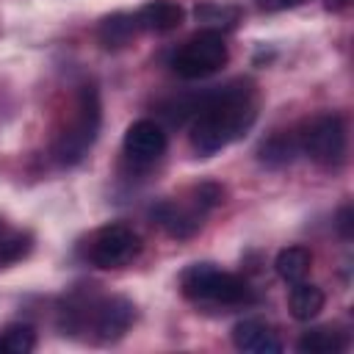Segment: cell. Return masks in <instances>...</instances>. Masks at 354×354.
I'll list each match as a JSON object with an SVG mask.
<instances>
[{
	"instance_id": "1",
	"label": "cell",
	"mask_w": 354,
	"mask_h": 354,
	"mask_svg": "<svg viewBox=\"0 0 354 354\" xmlns=\"http://www.w3.org/2000/svg\"><path fill=\"white\" fill-rule=\"evenodd\" d=\"M191 147L199 155H216L241 136L257 119V94L249 80H235L230 86L205 91L196 97L191 116Z\"/></svg>"
},
{
	"instance_id": "2",
	"label": "cell",
	"mask_w": 354,
	"mask_h": 354,
	"mask_svg": "<svg viewBox=\"0 0 354 354\" xmlns=\"http://www.w3.org/2000/svg\"><path fill=\"white\" fill-rule=\"evenodd\" d=\"M136 318V307L124 296H94V293H75L61 307V329L64 335L88 332L97 343L119 340Z\"/></svg>"
},
{
	"instance_id": "3",
	"label": "cell",
	"mask_w": 354,
	"mask_h": 354,
	"mask_svg": "<svg viewBox=\"0 0 354 354\" xmlns=\"http://www.w3.org/2000/svg\"><path fill=\"white\" fill-rule=\"evenodd\" d=\"M100 124H102L100 91L91 83H83L75 94L69 116L64 119V124L58 127V133L53 138V160L58 166L80 163L88 155V149L94 147V141L100 136Z\"/></svg>"
},
{
	"instance_id": "4",
	"label": "cell",
	"mask_w": 354,
	"mask_h": 354,
	"mask_svg": "<svg viewBox=\"0 0 354 354\" xmlns=\"http://www.w3.org/2000/svg\"><path fill=\"white\" fill-rule=\"evenodd\" d=\"M180 290L194 304L210 307H249L257 301V293L238 274L221 271L213 263H194L180 274Z\"/></svg>"
},
{
	"instance_id": "5",
	"label": "cell",
	"mask_w": 354,
	"mask_h": 354,
	"mask_svg": "<svg viewBox=\"0 0 354 354\" xmlns=\"http://www.w3.org/2000/svg\"><path fill=\"white\" fill-rule=\"evenodd\" d=\"M299 152L318 166H337L346 158V124L337 113H318L296 133Z\"/></svg>"
},
{
	"instance_id": "6",
	"label": "cell",
	"mask_w": 354,
	"mask_h": 354,
	"mask_svg": "<svg viewBox=\"0 0 354 354\" xmlns=\"http://www.w3.org/2000/svg\"><path fill=\"white\" fill-rule=\"evenodd\" d=\"M83 254L97 268H124L141 254V235L127 224H105L88 235Z\"/></svg>"
},
{
	"instance_id": "7",
	"label": "cell",
	"mask_w": 354,
	"mask_h": 354,
	"mask_svg": "<svg viewBox=\"0 0 354 354\" xmlns=\"http://www.w3.org/2000/svg\"><path fill=\"white\" fill-rule=\"evenodd\" d=\"M224 64H227V44H224L221 33H216V30H199L171 58L174 75H180L185 80L207 77V75L218 72Z\"/></svg>"
},
{
	"instance_id": "8",
	"label": "cell",
	"mask_w": 354,
	"mask_h": 354,
	"mask_svg": "<svg viewBox=\"0 0 354 354\" xmlns=\"http://www.w3.org/2000/svg\"><path fill=\"white\" fill-rule=\"evenodd\" d=\"M166 130L155 119H136L124 133V155L133 163H155L166 152Z\"/></svg>"
},
{
	"instance_id": "9",
	"label": "cell",
	"mask_w": 354,
	"mask_h": 354,
	"mask_svg": "<svg viewBox=\"0 0 354 354\" xmlns=\"http://www.w3.org/2000/svg\"><path fill=\"white\" fill-rule=\"evenodd\" d=\"M205 216H207V210L196 202L194 194H191L188 202H160V205L152 207V218L171 238H191L202 227V218Z\"/></svg>"
},
{
	"instance_id": "10",
	"label": "cell",
	"mask_w": 354,
	"mask_h": 354,
	"mask_svg": "<svg viewBox=\"0 0 354 354\" xmlns=\"http://www.w3.org/2000/svg\"><path fill=\"white\" fill-rule=\"evenodd\" d=\"M232 346L246 354H277L282 351V340L277 329L263 318H243L232 326Z\"/></svg>"
},
{
	"instance_id": "11",
	"label": "cell",
	"mask_w": 354,
	"mask_h": 354,
	"mask_svg": "<svg viewBox=\"0 0 354 354\" xmlns=\"http://www.w3.org/2000/svg\"><path fill=\"white\" fill-rule=\"evenodd\" d=\"M185 19V11L180 3L174 0H149L147 6H141L136 11V22L141 30H149V33H169V30H177Z\"/></svg>"
},
{
	"instance_id": "12",
	"label": "cell",
	"mask_w": 354,
	"mask_h": 354,
	"mask_svg": "<svg viewBox=\"0 0 354 354\" xmlns=\"http://www.w3.org/2000/svg\"><path fill=\"white\" fill-rule=\"evenodd\" d=\"M138 22H136V14H124V11H116V14H108L100 19L97 25V39L105 50H122L127 44H133L136 33H138Z\"/></svg>"
},
{
	"instance_id": "13",
	"label": "cell",
	"mask_w": 354,
	"mask_h": 354,
	"mask_svg": "<svg viewBox=\"0 0 354 354\" xmlns=\"http://www.w3.org/2000/svg\"><path fill=\"white\" fill-rule=\"evenodd\" d=\"M324 290L318 285H310V282H293L290 285V293H288V307H290V315L296 321H313L321 310H324Z\"/></svg>"
},
{
	"instance_id": "14",
	"label": "cell",
	"mask_w": 354,
	"mask_h": 354,
	"mask_svg": "<svg viewBox=\"0 0 354 354\" xmlns=\"http://www.w3.org/2000/svg\"><path fill=\"white\" fill-rule=\"evenodd\" d=\"M346 346H348L346 332L332 329V326L307 329V332L296 340V348H299L301 354H340Z\"/></svg>"
},
{
	"instance_id": "15",
	"label": "cell",
	"mask_w": 354,
	"mask_h": 354,
	"mask_svg": "<svg viewBox=\"0 0 354 354\" xmlns=\"http://www.w3.org/2000/svg\"><path fill=\"white\" fill-rule=\"evenodd\" d=\"M296 155H299L296 133H274V136H268V138L260 144V149H257L260 163H263V166H268V169L288 166Z\"/></svg>"
},
{
	"instance_id": "16",
	"label": "cell",
	"mask_w": 354,
	"mask_h": 354,
	"mask_svg": "<svg viewBox=\"0 0 354 354\" xmlns=\"http://www.w3.org/2000/svg\"><path fill=\"white\" fill-rule=\"evenodd\" d=\"M310 266H313V254H310V249H304V246H288V249H282V252L277 254V260H274V268H277L279 279H285L288 285L301 282V279L307 277Z\"/></svg>"
},
{
	"instance_id": "17",
	"label": "cell",
	"mask_w": 354,
	"mask_h": 354,
	"mask_svg": "<svg viewBox=\"0 0 354 354\" xmlns=\"http://www.w3.org/2000/svg\"><path fill=\"white\" fill-rule=\"evenodd\" d=\"M33 249V238L30 232L25 230H6L3 238H0V268L11 266V263H19L22 257H28V252Z\"/></svg>"
},
{
	"instance_id": "18",
	"label": "cell",
	"mask_w": 354,
	"mask_h": 354,
	"mask_svg": "<svg viewBox=\"0 0 354 354\" xmlns=\"http://www.w3.org/2000/svg\"><path fill=\"white\" fill-rule=\"evenodd\" d=\"M36 348V332L28 324H11L0 329V354H28Z\"/></svg>"
},
{
	"instance_id": "19",
	"label": "cell",
	"mask_w": 354,
	"mask_h": 354,
	"mask_svg": "<svg viewBox=\"0 0 354 354\" xmlns=\"http://www.w3.org/2000/svg\"><path fill=\"white\" fill-rule=\"evenodd\" d=\"M194 14H196V22L205 25V30H216V33H221L224 28H232L238 22V8L218 6V3H205Z\"/></svg>"
},
{
	"instance_id": "20",
	"label": "cell",
	"mask_w": 354,
	"mask_h": 354,
	"mask_svg": "<svg viewBox=\"0 0 354 354\" xmlns=\"http://www.w3.org/2000/svg\"><path fill=\"white\" fill-rule=\"evenodd\" d=\"M335 227H337V232H340L346 241L354 235V210H351V205H343V207L337 210V221H335Z\"/></svg>"
},
{
	"instance_id": "21",
	"label": "cell",
	"mask_w": 354,
	"mask_h": 354,
	"mask_svg": "<svg viewBox=\"0 0 354 354\" xmlns=\"http://www.w3.org/2000/svg\"><path fill=\"white\" fill-rule=\"evenodd\" d=\"M260 11H285V8H293L304 0H254Z\"/></svg>"
},
{
	"instance_id": "22",
	"label": "cell",
	"mask_w": 354,
	"mask_h": 354,
	"mask_svg": "<svg viewBox=\"0 0 354 354\" xmlns=\"http://www.w3.org/2000/svg\"><path fill=\"white\" fill-rule=\"evenodd\" d=\"M351 0H324V6L326 8H332V11H340V8H346Z\"/></svg>"
},
{
	"instance_id": "23",
	"label": "cell",
	"mask_w": 354,
	"mask_h": 354,
	"mask_svg": "<svg viewBox=\"0 0 354 354\" xmlns=\"http://www.w3.org/2000/svg\"><path fill=\"white\" fill-rule=\"evenodd\" d=\"M6 230H8V224H6L3 218H0V238H3V232H6Z\"/></svg>"
}]
</instances>
